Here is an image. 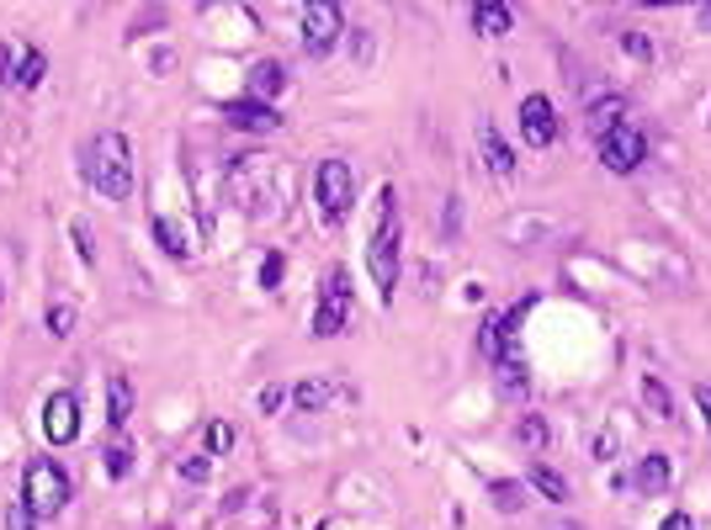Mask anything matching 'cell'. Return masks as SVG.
I'll return each mask as SVG.
<instances>
[{
  "instance_id": "obj_1",
  "label": "cell",
  "mask_w": 711,
  "mask_h": 530,
  "mask_svg": "<svg viewBox=\"0 0 711 530\" xmlns=\"http://www.w3.org/2000/svg\"><path fill=\"white\" fill-rule=\"evenodd\" d=\"M398 249H404V213H398V192L383 186L377 192V223H372L367 239V271L383 303H393V292H398Z\"/></svg>"
},
{
  "instance_id": "obj_2",
  "label": "cell",
  "mask_w": 711,
  "mask_h": 530,
  "mask_svg": "<svg viewBox=\"0 0 711 530\" xmlns=\"http://www.w3.org/2000/svg\"><path fill=\"white\" fill-rule=\"evenodd\" d=\"M85 181L106 202H128L133 196V149H128L123 133H97L85 144Z\"/></svg>"
},
{
  "instance_id": "obj_3",
  "label": "cell",
  "mask_w": 711,
  "mask_h": 530,
  "mask_svg": "<svg viewBox=\"0 0 711 530\" xmlns=\"http://www.w3.org/2000/svg\"><path fill=\"white\" fill-rule=\"evenodd\" d=\"M22 504L32 509V520H59L70 504V478L59 461H27L22 472Z\"/></svg>"
},
{
  "instance_id": "obj_4",
  "label": "cell",
  "mask_w": 711,
  "mask_h": 530,
  "mask_svg": "<svg viewBox=\"0 0 711 530\" xmlns=\"http://www.w3.org/2000/svg\"><path fill=\"white\" fill-rule=\"evenodd\" d=\"M314 196H319L324 223H345L351 202H356V175H351V165H345V160H324V165L314 170Z\"/></svg>"
},
{
  "instance_id": "obj_5",
  "label": "cell",
  "mask_w": 711,
  "mask_h": 530,
  "mask_svg": "<svg viewBox=\"0 0 711 530\" xmlns=\"http://www.w3.org/2000/svg\"><path fill=\"white\" fill-rule=\"evenodd\" d=\"M345 318H351V276L335 265L324 276L319 303H314V339H335L345 329Z\"/></svg>"
},
{
  "instance_id": "obj_6",
  "label": "cell",
  "mask_w": 711,
  "mask_h": 530,
  "mask_svg": "<svg viewBox=\"0 0 711 530\" xmlns=\"http://www.w3.org/2000/svg\"><path fill=\"white\" fill-rule=\"evenodd\" d=\"M297 22H303V49L314 53V59H324V53L335 49L345 38V17L341 6H329V0H314V6H303L297 11Z\"/></svg>"
},
{
  "instance_id": "obj_7",
  "label": "cell",
  "mask_w": 711,
  "mask_h": 530,
  "mask_svg": "<svg viewBox=\"0 0 711 530\" xmlns=\"http://www.w3.org/2000/svg\"><path fill=\"white\" fill-rule=\"evenodd\" d=\"M642 160H648V133H642L638 122H621V128H611L600 139V165L616 170V175H632Z\"/></svg>"
},
{
  "instance_id": "obj_8",
  "label": "cell",
  "mask_w": 711,
  "mask_h": 530,
  "mask_svg": "<svg viewBox=\"0 0 711 530\" xmlns=\"http://www.w3.org/2000/svg\"><path fill=\"white\" fill-rule=\"evenodd\" d=\"M43 435H49V446H74L80 440V404H74V393H53L43 404Z\"/></svg>"
},
{
  "instance_id": "obj_9",
  "label": "cell",
  "mask_w": 711,
  "mask_h": 530,
  "mask_svg": "<svg viewBox=\"0 0 711 530\" xmlns=\"http://www.w3.org/2000/svg\"><path fill=\"white\" fill-rule=\"evenodd\" d=\"M520 139L531 149H547L558 139V112H552V101L547 96H526L520 101Z\"/></svg>"
},
{
  "instance_id": "obj_10",
  "label": "cell",
  "mask_w": 711,
  "mask_h": 530,
  "mask_svg": "<svg viewBox=\"0 0 711 530\" xmlns=\"http://www.w3.org/2000/svg\"><path fill=\"white\" fill-rule=\"evenodd\" d=\"M223 122L240 128V133H271V128H282V112L266 106V101H228V106H223Z\"/></svg>"
},
{
  "instance_id": "obj_11",
  "label": "cell",
  "mask_w": 711,
  "mask_h": 530,
  "mask_svg": "<svg viewBox=\"0 0 711 530\" xmlns=\"http://www.w3.org/2000/svg\"><path fill=\"white\" fill-rule=\"evenodd\" d=\"M467 22H473L478 38H505V32L516 27V11H510V6H499V0H489V6H473V11H467Z\"/></svg>"
},
{
  "instance_id": "obj_12",
  "label": "cell",
  "mask_w": 711,
  "mask_h": 530,
  "mask_svg": "<svg viewBox=\"0 0 711 530\" xmlns=\"http://www.w3.org/2000/svg\"><path fill=\"white\" fill-rule=\"evenodd\" d=\"M128 414H133V383L118 371V377H106V425H112V430H123Z\"/></svg>"
},
{
  "instance_id": "obj_13",
  "label": "cell",
  "mask_w": 711,
  "mask_h": 530,
  "mask_svg": "<svg viewBox=\"0 0 711 530\" xmlns=\"http://www.w3.org/2000/svg\"><path fill=\"white\" fill-rule=\"evenodd\" d=\"M674 482V461L663 457V451H648V457L638 461V488L642 493H663Z\"/></svg>"
},
{
  "instance_id": "obj_14",
  "label": "cell",
  "mask_w": 711,
  "mask_h": 530,
  "mask_svg": "<svg viewBox=\"0 0 711 530\" xmlns=\"http://www.w3.org/2000/svg\"><path fill=\"white\" fill-rule=\"evenodd\" d=\"M154 244H160L171 261H186V255H192V234H186V223H175V217H154Z\"/></svg>"
},
{
  "instance_id": "obj_15",
  "label": "cell",
  "mask_w": 711,
  "mask_h": 530,
  "mask_svg": "<svg viewBox=\"0 0 711 530\" xmlns=\"http://www.w3.org/2000/svg\"><path fill=\"white\" fill-rule=\"evenodd\" d=\"M287 91V70L276 64V59H261L255 70H250V96L266 101V96H282Z\"/></svg>"
},
{
  "instance_id": "obj_16",
  "label": "cell",
  "mask_w": 711,
  "mask_h": 530,
  "mask_svg": "<svg viewBox=\"0 0 711 530\" xmlns=\"http://www.w3.org/2000/svg\"><path fill=\"white\" fill-rule=\"evenodd\" d=\"M478 149L489 154V170H494V175H510V170H516V154H510V144H505V139L494 133L489 122L478 128Z\"/></svg>"
},
{
  "instance_id": "obj_17",
  "label": "cell",
  "mask_w": 711,
  "mask_h": 530,
  "mask_svg": "<svg viewBox=\"0 0 711 530\" xmlns=\"http://www.w3.org/2000/svg\"><path fill=\"white\" fill-rule=\"evenodd\" d=\"M621 118H627V101L621 96H600V101H589V128L606 139L611 128H621Z\"/></svg>"
},
{
  "instance_id": "obj_18",
  "label": "cell",
  "mask_w": 711,
  "mask_h": 530,
  "mask_svg": "<svg viewBox=\"0 0 711 530\" xmlns=\"http://www.w3.org/2000/svg\"><path fill=\"white\" fill-rule=\"evenodd\" d=\"M293 404H297V414H319L324 404H329V383H324V377H308V383H297V387H293Z\"/></svg>"
},
{
  "instance_id": "obj_19",
  "label": "cell",
  "mask_w": 711,
  "mask_h": 530,
  "mask_svg": "<svg viewBox=\"0 0 711 530\" xmlns=\"http://www.w3.org/2000/svg\"><path fill=\"white\" fill-rule=\"evenodd\" d=\"M531 488H541V493H547L552 504H568V482L558 478V472H552L547 461H531Z\"/></svg>"
},
{
  "instance_id": "obj_20",
  "label": "cell",
  "mask_w": 711,
  "mask_h": 530,
  "mask_svg": "<svg viewBox=\"0 0 711 530\" xmlns=\"http://www.w3.org/2000/svg\"><path fill=\"white\" fill-rule=\"evenodd\" d=\"M43 70H49V53H43V49H22V64H17V85H22V91H32V85L43 80Z\"/></svg>"
},
{
  "instance_id": "obj_21",
  "label": "cell",
  "mask_w": 711,
  "mask_h": 530,
  "mask_svg": "<svg viewBox=\"0 0 711 530\" xmlns=\"http://www.w3.org/2000/svg\"><path fill=\"white\" fill-rule=\"evenodd\" d=\"M642 404L653 409V419H674V404H669V387L659 377H642Z\"/></svg>"
},
{
  "instance_id": "obj_22",
  "label": "cell",
  "mask_w": 711,
  "mask_h": 530,
  "mask_svg": "<svg viewBox=\"0 0 711 530\" xmlns=\"http://www.w3.org/2000/svg\"><path fill=\"white\" fill-rule=\"evenodd\" d=\"M516 440L526 451H541V446H547V419H541V414H526L516 425Z\"/></svg>"
},
{
  "instance_id": "obj_23",
  "label": "cell",
  "mask_w": 711,
  "mask_h": 530,
  "mask_svg": "<svg viewBox=\"0 0 711 530\" xmlns=\"http://www.w3.org/2000/svg\"><path fill=\"white\" fill-rule=\"evenodd\" d=\"M489 493H494V504L505 509V514H516V509L526 504V488H520V482H489Z\"/></svg>"
},
{
  "instance_id": "obj_24",
  "label": "cell",
  "mask_w": 711,
  "mask_h": 530,
  "mask_svg": "<svg viewBox=\"0 0 711 530\" xmlns=\"http://www.w3.org/2000/svg\"><path fill=\"white\" fill-rule=\"evenodd\" d=\"M499 387H505L510 398H516V393H526V387H531L526 366H520V361H499Z\"/></svg>"
},
{
  "instance_id": "obj_25",
  "label": "cell",
  "mask_w": 711,
  "mask_h": 530,
  "mask_svg": "<svg viewBox=\"0 0 711 530\" xmlns=\"http://www.w3.org/2000/svg\"><path fill=\"white\" fill-rule=\"evenodd\" d=\"M207 451H213V457L234 451V425H228V419H213V425H207Z\"/></svg>"
},
{
  "instance_id": "obj_26",
  "label": "cell",
  "mask_w": 711,
  "mask_h": 530,
  "mask_svg": "<svg viewBox=\"0 0 711 530\" xmlns=\"http://www.w3.org/2000/svg\"><path fill=\"white\" fill-rule=\"evenodd\" d=\"M282 276H287V261H282V255L271 249L266 261H261V287H266V292H276V287H282Z\"/></svg>"
},
{
  "instance_id": "obj_27",
  "label": "cell",
  "mask_w": 711,
  "mask_h": 530,
  "mask_svg": "<svg viewBox=\"0 0 711 530\" xmlns=\"http://www.w3.org/2000/svg\"><path fill=\"white\" fill-rule=\"evenodd\" d=\"M128 472H133V451H128V446H112V451H106V478L123 482Z\"/></svg>"
},
{
  "instance_id": "obj_28",
  "label": "cell",
  "mask_w": 711,
  "mask_h": 530,
  "mask_svg": "<svg viewBox=\"0 0 711 530\" xmlns=\"http://www.w3.org/2000/svg\"><path fill=\"white\" fill-rule=\"evenodd\" d=\"M70 239H74V249H80V265H97V244H91V228H85V223H74Z\"/></svg>"
},
{
  "instance_id": "obj_29",
  "label": "cell",
  "mask_w": 711,
  "mask_h": 530,
  "mask_svg": "<svg viewBox=\"0 0 711 530\" xmlns=\"http://www.w3.org/2000/svg\"><path fill=\"white\" fill-rule=\"evenodd\" d=\"M49 329H53V335H70V329H74V308H70V303H53V308H49Z\"/></svg>"
},
{
  "instance_id": "obj_30",
  "label": "cell",
  "mask_w": 711,
  "mask_h": 530,
  "mask_svg": "<svg viewBox=\"0 0 711 530\" xmlns=\"http://www.w3.org/2000/svg\"><path fill=\"white\" fill-rule=\"evenodd\" d=\"M621 49L632 53V59H642V64H648V59H653V43H648V38H642V32H621Z\"/></svg>"
},
{
  "instance_id": "obj_31",
  "label": "cell",
  "mask_w": 711,
  "mask_h": 530,
  "mask_svg": "<svg viewBox=\"0 0 711 530\" xmlns=\"http://www.w3.org/2000/svg\"><path fill=\"white\" fill-rule=\"evenodd\" d=\"M6 530H38L32 509H27V504H11V509H6Z\"/></svg>"
},
{
  "instance_id": "obj_32",
  "label": "cell",
  "mask_w": 711,
  "mask_h": 530,
  "mask_svg": "<svg viewBox=\"0 0 711 530\" xmlns=\"http://www.w3.org/2000/svg\"><path fill=\"white\" fill-rule=\"evenodd\" d=\"M0 80L17 85V49H11V43H0Z\"/></svg>"
},
{
  "instance_id": "obj_33",
  "label": "cell",
  "mask_w": 711,
  "mask_h": 530,
  "mask_svg": "<svg viewBox=\"0 0 711 530\" xmlns=\"http://www.w3.org/2000/svg\"><path fill=\"white\" fill-rule=\"evenodd\" d=\"M616 446H621V440H616V430H600V435H595V457H600V461H611Z\"/></svg>"
},
{
  "instance_id": "obj_34",
  "label": "cell",
  "mask_w": 711,
  "mask_h": 530,
  "mask_svg": "<svg viewBox=\"0 0 711 530\" xmlns=\"http://www.w3.org/2000/svg\"><path fill=\"white\" fill-rule=\"evenodd\" d=\"M181 478L202 482V478H207V457H186V461H181Z\"/></svg>"
},
{
  "instance_id": "obj_35",
  "label": "cell",
  "mask_w": 711,
  "mask_h": 530,
  "mask_svg": "<svg viewBox=\"0 0 711 530\" xmlns=\"http://www.w3.org/2000/svg\"><path fill=\"white\" fill-rule=\"evenodd\" d=\"M659 530H695V520H690V514H680V509H674V514H669V520H663Z\"/></svg>"
},
{
  "instance_id": "obj_36",
  "label": "cell",
  "mask_w": 711,
  "mask_h": 530,
  "mask_svg": "<svg viewBox=\"0 0 711 530\" xmlns=\"http://www.w3.org/2000/svg\"><path fill=\"white\" fill-rule=\"evenodd\" d=\"M261 409H266V414L282 409V387H266V393H261Z\"/></svg>"
},
{
  "instance_id": "obj_37",
  "label": "cell",
  "mask_w": 711,
  "mask_h": 530,
  "mask_svg": "<svg viewBox=\"0 0 711 530\" xmlns=\"http://www.w3.org/2000/svg\"><path fill=\"white\" fill-rule=\"evenodd\" d=\"M695 404L707 409V425H711V377H707V383H695Z\"/></svg>"
},
{
  "instance_id": "obj_38",
  "label": "cell",
  "mask_w": 711,
  "mask_h": 530,
  "mask_svg": "<svg viewBox=\"0 0 711 530\" xmlns=\"http://www.w3.org/2000/svg\"><path fill=\"white\" fill-rule=\"evenodd\" d=\"M707 27H711V6H707Z\"/></svg>"
}]
</instances>
